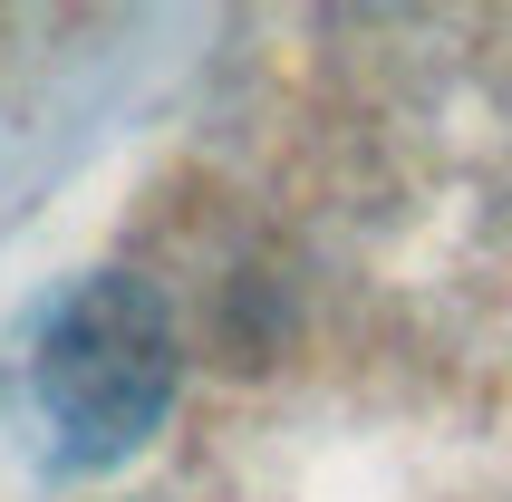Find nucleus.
Returning a JSON list of instances; mask_svg holds the SVG:
<instances>
[{
    "instance_id": "1",
    "label": "nucleus",
    "mask_w": 512,
    "mask_h": 502,
    "mask_svg": "<svg viewBox=\"0 0 512 502\" xmlns=\"http://www.w3.org/2000/svg\"><path fill=\"white\" fill-rule=\"evenodd\" d=\"M165 319L126 290V280H97L78 309H58L49 348H39V406L49 425H68L87 454L136 445L155 406H165Z\"/></svg>"
}]
</instances>
